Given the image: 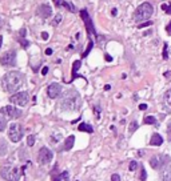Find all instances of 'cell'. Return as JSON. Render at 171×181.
<instances>
[{"label": "cell", "instance_id": "1", "mask_svg": "<svg viewBox=\"0 0 171 181\" xmlns=\"http://www.w3.org/2000/svg\"><path fill=\"white\" fill-rule=\"evenodd\" d=\"M24 84V76L18 71L7 72L2 79V87L8 93H18V90Z\"/></svg>", "mask_w": 171, "mask_h": 181}, {"label": "cell", "instance_id": "44", "mask_svg": "<svg viewBox=\"0 0 171 181\" xmlns=\"http://www.w3.org/2000/svg\"><path fill=\"white\" fill-rule=\"evenodd\" d=\"M116 12H118V11H116V9H115V8H114V9H112V15H114V16H115V15H116Z\"/></svg>", "mask_w": 171, "mask_h": 181}, {"label": "cell", "instance_id": "26", "mask_svg": "<svg viewBox=\"0 0 171 181\" xmlns=\"http://www.w3.org/2000/svg\"><path fill=\"white\" fill-rule=\"evenodd\" d=\"M27 144H28V146H32L33 144H35V136H33V135H29L28 139H27Z\"/></svg>", "mask_w": 171, "mask_h": 181}, {"label": "cell", "instance_id": "4", "mask_svg": "<svg viewBox=\"0 0 171 181\" xmlns=\"http://www.w3.org/2000/svg\"><path fill=\"white\" fill-rule=\"evenodd\" d=\"M2 177L7 181H19L20 180V169L18 166H3Z\"/></svg>", "mask_w": 171, "mask_h": 181}, {"label": "cell", "instance_id": "12", "mask_svg": "<svg viewBox=\"0 0 171 181\" xmlns=\"http://www.w3.org/2000/svg\"><path fill=\"white\" fill-rule=\"evenodd\" d=\"M47 93H48V97L56 99V97H59L60 93H62V85L58 84V83H52V84H50L48 88H47Z\"/></svg>", "mask_w": 171, "mask_h": 181}, {"label": "cell", "instance_id": "33", "mask_svg": "<svg viewBox=\"0 0 171 181\" xmlns=\"http://www.w3.org/2000/svg\"><path fill=\"white\" fill-rule=\"evenodd\" d=\"M60 20H62V16H60V15H56V18H55V23H53V25H56V24H58V23L60 21Z\"/></svg>", "mask_w": 171, "mask_h": 181}, {"label": "cell", "instance_id": "14", "mask_svg": "<svg viewBox=\"0 0 171 181\" xmlns=\"http://www.w3.org/2000/svg\"><path fill=\"white\" fill-rule=\"evenodd\" d=\"M53 4H55L56 7H64V8H67L70 12H76L78 9H76V7L72 4V3L70 2H64V0H53Z\"/></svg>", "mask_w": 171, "mask_h": 181}, {"label": "cell", "instance_id": "41", "mask_svg": "<svg viewBox=\"0 0 171 181\" xmlns=\"http://www.w3.org/2000/svg\"><path fill=\"white\" fill-rule=\"evenodd\" d=\"M165 77H171V71H169V72H165Z\"/></svg>", "mask_w": 171, "mask_h": 181}, {"label": "cell", "instance_id": "24", "mask_svg": "<svg viewBox=\"0 0 171 181\" xmlns=\"http://www.w3.org/2000/svg\"><path fill=\"white\" fill-rule=\"evenodd\" d=\"M136 129H138V123H136V121H132L131 124H130V128H128V130H130V133L135 132Z\"/></svg>", "mask_w": 171, "mask_h": 181}, {"label": "cell", "instance_id": "40", "mask_svg": "<svg viewBox=\"0 0 171 181\" xmlns=\"http://www.w3.org/2000/svg\"><path fill=\"white\" fill-rule=\"evenodd\" d=\"M20 36H22V38H24L26 36V29L24 28H22V31H20Z\"/></svg>", "mask_w": 171, "mask_h": 181}, {"label": "cell", "instance_id": "28", "mask_svg": "<svg viewBox=\"0 0 171 181\" xmlns=\"http://www.w3.org/2000/svg\"><path fill=\"white\" fill-rule=\"evenodd\" d=\"M167 48H169V44L166 43L165 47H163V59H165V60L169 58V53H167Z\"/></svg>", "mask_w": 171, "mask_h": 181}, {"label": "cell", "instance_id": "15", "mask_svg": "<svg viewBox=\"0 0 171 181\" xmlns=\"http://www.w3.org/2000/svg\"><path fill=\"white\" fill-rule=\"evenodd\" d=\"M51 179H52V181H68L70 175H68V172H66V170L62 173H53L52 172Z\"/></svg>", "mask_w": 171, "mask_h": 181}, {"label": "cell", "instance_id": "35", "mask_svg": "<svg viewBox=\"0 0 171 181\" xmlns=\"http://www.w3.org/2000/svg\"><path fill=\"white\" fill-rule=\"evenodd\" d=\"M42 39H43V40H48V33H47V32H43V33H42Z\"/></svg>", "mask_w": 171, "mask_h": 181}, {"label": "cell", "instance_id": "30", "mask_svg": "<svg viewBox=\"0 0 171 181\" xmlns=\"http://www.w3.org/2000/svg\"><path fill=\"white\" fill-rule=\"evenodd\" d=\"M140 173H142V175H140V180H142V181H145V180L147 179V173H146L145 168H142V172H140Z\"/></svg>", "mask_w": 171, "mask_h": 181}, {"label": "cell", "instance_id": "7", "mask_svg": "<svg viewBox=\"0 0 171 181\" xmlns=\"http://www.w3.org/2000/svg\"><path fill=\"white\" fill-rule=\"evenodd\" d=\"M0 64L4 67H15L16 65V51H7L0 56Z\"/></svg>", "mask_w": 171, "mask_h": 181}, {"label": "cell", "instance_id": "8", "mask_svg": "<svg viewBox=\"0 0 171 181\" xmlns=\"http://www.w3.org/2000/svg\"><path fill=\"white\" fill-rule=\"evenodd\" d=\"M0 115L7 116V117H9V119H19V117H22L23 112H22V109H18L13 105H7L0 109Z\"/></svg>", "mask_w": 171, "mask_h": 181}, {"label": "cell", "instance_id": "21", "mask_svg": "<svg viewBox=\"0 0 171 181\" xmlns=\"http://www.w3.org/2000/svg\"><path fill=\"white\" fill-rule=\"evenodd\" d=\"M143 123H145V124H150V125H152V124H156V119H155L154 116H147V117H145Z\"/></svg>", "mask_w": 171, "mask_h": 181}, {"label": "cell", "instance_id": "17", "mask_svg": "<svg viewBox=\"0 0 171 181\" xmlns=\"http://www.w3.org/2000/svg\"><path fill=\"white\" fill-rule=\"evenodd\" d=\"M74 144H75V136H68L64 140V146H63V149L64 150H71Z\"/></svg>", "mask_w": 171, "mask_h": 181}, {"label": "cell", "instance_id": "43", "mask_svg": "<svg viewBox=\"0 0 171 181\" xmlns=\"http://www.w3.org/2000/svg\"><path fill=\"white\" fill-rule=\"evenodd\" d=\"M104 89H106V90H110V89H111V87H110L108 84H107V85L104 87Z\"/></svg>", "mask_w": 171, "mask_h": 181}, {"label": "cell", "instance_id": "25", "mask_svg": "<svg viewBox=\"0 0 171 181\" xmlns=\"http://www.w3.org/2000/svg\"><path fill=\"white\" fill-rule=\"evenodd\" d=\"M92 47H94V43H92V41H90V43H88V47H87V49H86L84 52H83V55H82L83 58H86V56L88 55V53H90V51H91V49H92Z\"/></svg>", "mask_w": 171, "mask_h": 181}, {"label": "cell", "instance_id": "2", "mask_svg": "<svg viewBox=\"0 0 171 181\" xmlns=\"http://www.w3.org/2000/svg\"><path fill=\"white\" fill-rule=\"evenodd\" d=\"M62 110H76L80 107V96L75 89H68L62 95L59 101Z\"/></svg>", "mask_w": 171, "mask_h": 181}, {"label": "cell", "instance_id": "9", "mask_svg": "<svg viewBox=\"0 0 171 181\" xmlns=\"http://www.w3.org/2000/svg\"><path fill=\"white\" fill-rule=\"evenodd\" d=\"M9 101H11L12 104H15V105L26 107L29 101V96H28V93L27 92H18V93H15V95L11 96Z\"/></svg>", "mask_w": 171, "mask_h": 181}, {"label": "cell", "instance_id": "6", "mask_svg": "<svg viewBox=\"0 0 171 181\" xmlns=\"http://www.w3.org/2000/svg\"><path fill=\"white\" fill-rule=\"evenodd\" d=\"M167 163H170V159L167 155H155L151 157V160H150V165H151L152 169H162L165 168L167 165Z\"/></svg>", "mask_w": 171, "mask_h": 181}, {"label": "cell", "instance_id": "27", "mask_svg": "<svg viewBox=\"0 0 171 181\" xmlns=\"http://www.w3.org/2000/svg\"><path fill=\"white\" fill-rule=\"evenodd\" d=\"M162 9L165 11L166 13L171 15V4H162Z\"/></svg>", "mask_w": 171, "mask_h": 181}, {"label": "cell", "instance_id": "18", "mask_svg": "<svg viewBox=\"0 0 171 181\" xmlns=\"http://www.w3.org/2000/svg\"><path fill=\"white\" fill-rule=\"evenodd\" d=\"M150 144L151 145H155V146H159L163 144V137L158 135V133H154L152 137H151V141H150Z\"/></svg>", "mask_w": 171, "mask_h": 181}, {"label": "cell", "instance_id": "13", "mask_svg": "<svg viewBox=\"0 0 171 181\" xmlns=\"http://www.w3.org/2000/svg\"><path fill=\"white\" fill-rule=\"evenodd\" d=\"M36 15L42 19H47L52 15V8L48 4H42V5L38 7V9H36Z\"/></svg>", "mask_w": 171, "mask_h": 181}, {"label": "cell", "instance_id": "22", "mask_svg": "<svg viewBox=\"0 0 171 181\" xmlns=\"http://www.w3.org/2000/svg\"><path fill=\"white\" fill-rule=\"evenodd\" d=\"M5 127H7V120L0 116V132H3L5 129Z\"/></svg>", "mask_w": 171, "mask_h": 181}, {"label": "cell", "instance_id": "38", "mask_svg": "<svg viewBox=\"0 0 171 181\" xmlns=\"http://www.w3.org/2000/svg\"><path fill=\"white\" fill-rule=\"evenodd\" d=\"M167 33H169V35H171V21L169 23V25H167Z\"/></svg>", "mask_w": 171, "mask_h": 181}, {"label": "cell", "instance_id": "5", "mask_svg": "<svg viewBox=\"0 0 171 181\" xmlns=\"http://www.w3.org/2000/svg\"><path fill=\"white\" fill-rule=\"evenodd\" d=\"M23 135H24V130H23V127L20 124L15 123V124H11L8 129V137L12 143H19L22 140Z\"/></svg>", "mask_w": 171, "mask_h": 181}, {"label": "cell", "instance_id": "19", "mask_svg": "<svg viewBox=\"0 0 171 181\" xmlns=\"http://www.w3.org/2000/svg\"><path fill=\"white\" fill-rule=\"evenodd\" d=\"M163 103H165V107L169 110H171V89H169L163 96Z\"/></svg>", "mask_w": 171, "mask_h": 181}, {"label": "cell", "instance_id": "31", "mask_svg": "<svg viewBox=\"0 0 171 181\" xmlns=\"http://www.w3.org/2000/svg\"><path fill=\"white\" fill-rule=\"evenodd\" d=\"M111 181H120V177H119L118 173H114L111 176Z\"/></svg>", "mask_w": 171, "mask_h": 181}, {"label": "cell", "instance_id": "3", "mask_svg": "<svg viewBox=\"0 0 171 181\" xmlns=\"http://www.w3.org/2000/svg\"><path fill=\"white\" fill-rule=\"evenodd\" d=\"M152 12H154L152 5L150 4V3H143V4H140L138 8L135 9V12H134V20H135L136 23L145 21V20H147L152 15Z\"/></svg>", "mask_w": 171, "mask_h": 181}, {"label": "cell", "instance_id": "16", "mask_svg": "<svg viewBox=\"0 0 171 181\" xmlns=\"http://www.w3.org/2000/svg\"><path fill=\"white\" fill-rule=\"evenodd\" d=\"M80 65H82V61H80V60H76V61L74 63V65H72V79H71V81H72L74 79H76V77H83V76L78 75V71H79ZM83 79H86V77H83Z\"/></svg>", "mask_w": 171, "mask_h": 181}, {"label": "cell", "instance_id": "39", "mask_svg": "<svg viewBox=\"0 0 171 181\" xmlns=\"http://www.w3.org/2000/svg\"><path fill=\"white\" fill-rule=\"evenodd\" d=\"M46 55H48V56L52 55V49H51V48H47V49H46Z\"/></svg>", "mask_w": 171, "mask_h": 181}, {"label": "cell", "instance_id": "11", "mask_svg": "<svg viewBox=\"0 0 171 181\" xmlns=\"http://www.w3.org/2000/svg\"><path fill=\"white\" fill-rule=\"evenodd\" d=\"M80 18H82L83 21H84L86 28H87V32L96 35L95 27H94V24H92V20H91V18H90V15H88V12H87L86 9H82V11H80Z\"/></svg>", "mask_w": 171, "mask_h": 181}, {"label": "cell", "instance_id": "32", "mask_svg": "<svg viewBox=\"0 0 171 181\" xmlns=\"http://www.w3.org/2000/svg\"><path fill=\"white\" fill-rule=\"evenodd\" d=\"M152 24V21H145L143 24H139V28H145V27H150Z\"/></svg>", "mask_w": 171, "mask_h": 181}, {"label": "cell", "instance_id": "37", "mask_svg": "<svg viewBox=\"0 0 171 181\" xmlns=\"http://www.w3.org/2000/svg\"><path fill=\"white\" fill-rule=\"evenodd\" d=\"M139 109H140V110H146V109H147V105H146V104H140V105H139Z\"/></svg>", "mask_w": 171, "mask_h": 181}, {"label": "cell", "instance_id": "34", "mask_svg": "<svg viewBox=\"0 0 171 181\" xmlns=\"http://www.w3.org/2000/svg\"><path fill=\"white\" fill-rule=\"evenodd\" d=\"M47 73H48V67H44V68L42 69V75H43V76H46Z\"/></svg>", "mask_w": 171, "mask_h": 181}, {"label": "cell", "instance_id": "42", "mask_svg": "<svg viewBox=\"0 0 171 181\" xmlns=\"http://www.w3.org/2000/svg\"><path fill=\"white\" fill-rule=\"evenodd\" d=\"M2 44H3V36L0 35V48H2Z\"/></svg>", "mask_w": 171, "mask_h": 181}, {"label": "cell", "instance_id": "29", "mask_svg": "<svg viewBox=\"0 0 171 181\" xmlns=\"http://www.w3.org/2000/svg\"><path fill=\"white\" fill-rule=\"evenodd\" d=\"M136 168H138V163H136V161L130 163V170H135Z\"/></svg>", "mask_w": 171, "mask_h": 181}, {"label": "cell", "instance_id": "36", "mask_svg": "<svg viewBox=\"0 0 171 181\" xmlns=\"http://www.w3.org/2000/svg\"><path fill=\"white\" fill-rule=\"evenodd\" d=\"M104 59H106V61H112V58L110 55H107V53L104 55Z\"/></svg>", "mask_w": 171, "mask_h": 181}, {"label": "cell", "instance_id": "23", "mask_svg": "<svg viewBox=\"0 0 171 181\" xmlns=\"http://www.w3.org/2000/svg\"><path fill=\"white\" fill-rule=\"evenodd\" d=\"M19 41H20V44H22V47H23L24 49H27V48L29 47V41H27L24 38H20V39H19Z\"/></svg>", "mask_w": 171, "mask_h": 181}, {"label": "cell", "instance_id": "20", "mask_svg": "<svg viewBox=\"0 0 171 181\" xmlns=\"http://www.w3.org/2000/svg\"><path fill=\"white\" fill-rule=\"evenodd\" d=\"M78 129L80 130V132H87V133H92V132H94L92 127L90 125V124H86V123H82V124H79Z\"/></svg>", "mask_w": 171, "mask_h": 181}, {"label": "cell", "instance_id": "10", "mask_svg": "<svg viewBox=\"0 0 171 181\" xmlns=\"http://www.w3.org/2000/svg\"><path fill=\"white\" fill-rule=\"evenodd\" d=\"M52 157H53L52 150H50L48 148H46V146H43V148L39 150L38 161H39V164H42V165H46V164L51 163Z\"/></svg>", "mask_w": 171, "mask_h": 181}]
</instances>
